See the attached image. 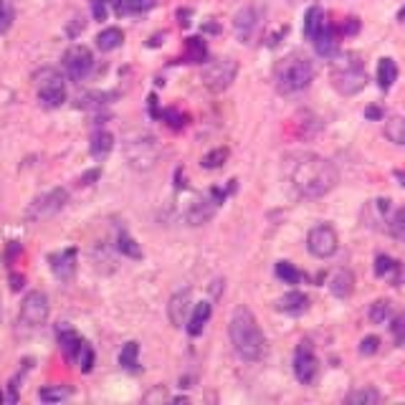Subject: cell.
<instances>
[{"label": "cell", "instance_id": "46", "mask_svg": "<svg viewBox=\"0 0 405 405\" xmlns=\"http://www.w3.org/2000/svg\"><path fill=\"white\" fill-rule=\"evenodd\" d=\"M96 177H99V167H96V170H89L86 175L79 180V183H82V185H91V180H96Z\"/></svg>", "mask_w": 405, "mask_h": 405}, {"label": "cell", "instance_id": "19", "mask_svg": "<svg viewBox=\"0 0 405 405\" xmlns=\"http://www.w3.org/2000/svg\"><path fill=\"white\" fill-rule=\"evenodd\" d=\"M210 314H213V307H210V302H198L195 304V309L190 311V316H188V335L190 337H198L202 332V327L208 324V319H210Z\"/></svg>", "mask_w": 405, "mask_h": 405}, {"label": "cell", "instance_id": "4", "mask_svg": "<svg viewBox=\"0 0 405 405\" xmlns=\"http://www.w3.org/2000/svg\"><path fill=\"white\" fill-rule=\"evenodd\" d=\"M329 79H332V86H335L342 96L360 94L367 84L365 66H362L360 56H354V53H345V56H340V58L335 56Z\"/></svg>", "mask_w": 405, "mask_h": 405}, {"label": "cell", "instance_id": "44", "mask_svg": "<svg viewBox=\"0 0 405 405\" xmlns=\"http://www.w3.org/2000/svg\"><path fill=\"white\" fill-rule=\"evenodd\" d=\"M357 31H360V20L347 18V23H345V33H349V36H352V33H357Z\"/></svg>", "mask_w": 405, "mask_h": 405}, {"label": "cell", "instance_id": "37", "mask_svg": "<svg viewBox=\"0 0 405 405\" xmlns=\"http://www.w3.org/2000/svg\"><path fill=\"white\" fill-rule=\"evenodd\" d=\"M390 316V304L385 302V299H380V302H375L373 307H370V322L373 324H382Z\"/></svg>", "mask_w": 405, "mask_h": 405}, {"label": "cell", "instance_id": "1", "mask_svg": "<svg viewBox=\"0 0 405 405\" xmlns=\"http://www.w3.org/2000/svg\"><path fill=\"white\" fill-rule=\"evenodd\" d=\"M291 185L304 198H322L337 185V170L327 158H319L314 152H299L289 158L286 165Z\"/></svg>", "mask_w": 405, "mask_h": 405}, {"label": "cell", "instance_id": "41", "mask_svg": "<svg viewBox=\"0 0 405 405\" xmlns=\"http://www.w3.org/2000/svg\"><path fill=\"white\" fill-rule=\"evenodd\" d=\"M392 335H395V340H398V345H405V319L403 316H398L395 322L390 324Z\"/></svg>", "mask_w": 405, "mask_h": 405}, {"label": "cell", "instance_id": "48", "mask_svg": "<svg viewBox=\"0 0 405 405\" xmlns=\"http://www.w3.org/2000/svg\"><path fill=\"white\" fill-rule=\"evenodd\" d=\"M205 31H210V33H218V31H221V25H218V23H205Z\"/></svg>", "mask_w": 405, "mask_h": 405}, {"label": "cell", "instance_id": "40", "mask_svg": "<svg viewBox=\"0 0 405 405\" xmlns=\"http://www.w3.org/2000/svg\"><path fill=\"white\" fill-rule=\"evenodd\" d=\"M378 349H380V337L370 335V337H365V340H362V345H360L362 354H375Z\"/></svg>", "mask_w": 405, "mask_h": 405}, {"label": "cell", "instance_id": "26", "mask_svg": "<svg viewBox=\"0 0 405 405\" xmlns=\"http://www.w3.org/2000/svg\"><path fill=\"white\" fill-rule=\"evenodd\" d=\"M155 3L158 0H117L112 6L120 15H139V13H147L150 8H155Z\"/></svg>", "mask_w": 405, "mask_h": 405}, {"label": "cell", "instance_id": "22", "mask_svg": "<svg viewBox=\"0 0 405 405\" xmlns=\"http://www.w3.org/2000/svg\"><path fill=\"white\" fill-rule=\"evenodd\" d=\"M112 147H114L112 132H107V129H96V132L91 134V142H89V152H91V158L104 160L109 152H112Z\"/></svg>", "mask_w": 405, "mask_h": 405}, {"label": "cell", "instance_id": "33", "mask_svg": "<svg viewBox=\"0 0 405 405\" xmlns=\"http://www.w3.org/2000/svg\"><path fill=\"white\" fill-rule=\"evenodd\" d=\"M137 357H139V345L137 342H127L120 352V365L124 370H134L137 367Z\"/></svg>", "mask_w": 405, "mask_h": 405}, {"label": "cell", "instance_id": "20", "mask_svg": "<svg viewBox=\"0 0 405 405\" xmlns=\"http://www.w3.org/2000/svg\"><path fill=\"white\" fill-rule=\"evenodd\" d=\"M58 345H61L63 357L74 362L76 357H79V352H82L84 340H82L79 335H76L74 329H58Z\"/></svg>", "mask_w": 405, "mask_h": 405}, {"label": "cell", "instance_id": "35", "mask_svg": "<svg viewBox=\"0 0 405 405\" xmlns=\"http://www.w3.org/2000/svg\"><path fill=\"white\" fill-rule=\"evenodd\" d=\"M276 276L284 281V284H299L302 274L297 271V266H291L289 261H278L276 264Z\"/></svg>", "mask_w": 405, "mask_h": 405}, {"label": "cell", "instance_id": "7", "mask_svg": "<svg viewBox=\"0 0 405 405\" xmlns=\"http://www.w3.org/2000/svg\"><path fill=\"white\" fill-rule=\"evenodd\" d=\"M66 202H69V193H66L63 188L49 190V193L38 195L36 200L28 205V210H25V221H28V223L49 221V218H53V215H56L58 210L66 205Z\"/></svg>", "mask_w": 405, "mask_h": 405}, {"label": "cell", "instance_id": "10", "mask_svg": "<svg viewBox=\"0 0 405 405\" xmlns=\"http://www.w3.org/2000/svg\"><path fill=\"white\" fill-rule=\"evenodd\" d=\"M124 152L129 165L137 167V170H150L160 158V147L152 137H139V139H132V142H127Z\"/></svg>", "mask_w": 405, "mask_h": 405}, {"label": "cell", "instance_id": "27", "mask_svg": "<svg viewBox=\"0 0 405 405\" xmlns=\"http://www.w3.org/2000/svg\"><path fill=\"white\" fill-rule=\"evenodd\" d=\"M122 41H124V33H122L120 28H104V31L96 36V49L114 51V49H120Z\"/></svg>", "mask_w": 405, "mask_h": 405}, {"label": "cell", "instance_id": "24", "mask_svg": "<svg viewBox=\"0 0 405 405\" xmlns=\"http://www.w3.org/2000/svg\"><path fill=\"white\" fill-rule=\"evenodd\" d=\"M324 25H327V20H324V11L319 6H311L309 11H307V15H304V36L309 38V41H314L316 33L322 31Z\"/></svg>", "mask_w": 405, "mask_h": 405}, {"label": "cell", "instance_id": "16", "mask_svg": "<svg viewBox=\"0 0 405 405\" xmlns=\"http://www.w3.org/2000/svg\"><path fill=\"white\" fill-rule=\"evenodd\" d=\"M167 316H170L172 327H183L190 316V289H183L172 294L170 304H167Z\"/></svg>", "mask_w": 405, "mask_h": 405}, {"label": "cell", "instance_id": "8", "mask_svg": "<svg viewBox=\"0 0 405 405\" xmlns=\"http://www.w3.org/2000/svg\"><path fill=\"white\" fill-rule=\"evenodd\" d=\"M91 69H94V53L86 46H71L63 53V71L71 82H84L91 74Z\"/></svg>", "mask_w": 405, "mask_h": 405}, {"label": "cell", "instance_id": "49", "mask_svg": "<svg viewBox=\"0 0 405 405\" xmlns=\"http://www.w3.org/2000/svg\"><path fill=\"white\" fill-rule=\"evenodd\" d=\"M109 3H117V0H109Z\"/></svg>", "mask_w": 405, "mask_h": 405}, {"label": "cell", "instance_id": "45", "mask_svg": "<svg viewBox=\"0 0 405 405\" xmlns=\"http://www.w3.org/2000/svg\"><path fill=\"white\" fill-rule=\"evenodd\" d=\"M365 117H367V120H380V117H382V109H380V107H367Z\"/></svg>", "mask_w": 405, "mask_h": 405}, {"label": "cell", "instance_id": "2", "mask_svg": "<svg viewBox=\"0 0 405 405\" xmlns=\"http://www.w3.org/2000/svg\"><path fill=\"white\" fill-rule=\"evenodd\" d=\"M228 335H231L236 352L246 362H259L266 354L264 329L259 327L248 307H236V311L231 314V324H228Z\"/></svg>", "mask_w": 405, "mask_h": 405}, {"label": "cell", "instance_id": "31", "mask_svg": "<svg viewBox=\"0 0 405 405\" xmlns=\"http://www.w3.org/2000/svg\"><path fill=\"white\" fill-rule=\"evenodd\" d=\"M385 137L395 145H405V117H392L385 124Z\"/></svg>", "mask_w": 405, "mask_h": 405}, {"label": "cell", "instance_id": "50", "mask_svg": "<svg viewBox=\"0 0 405 405\" xmlns=\"http://www.w3.org/2000/svg\"><path fill=\"white\" fill-rule=\"evenodd\" d=\"M0 400H3V395H0Z\"/></svg>", "mask_w": 405, "mask_h": 405}, {"label": "cell", "instance_id": "3", "mask_svg": "<svg viewBox=\"0 0 405 405\" xmlns=\"http://www.w3.org/2000/svg\"><path fill=\"white\" fill-rule=\"evenodd\" d=\"M311 79H314V66L302 53H291V56L281 58L274 71V82L281 94H299L309 86Z\"/></svg>", "mask_w": 405, "mask_h": 405}, {"label": "cell", "instance_id": "36", "mask_svg": "<svg viewBox=\"0 0 405 405\" xmlns=\"http://www.w3.org/2000/svg\"><path fill=\"white\" fill-rule=\"evenodd\" d=\"M188 58H193V61H205L208 58V49H205L202 38H188Z\"/></svg>", "mask_w": 405, "mask_h": 405}, {"label": "cell", "instance_id": "25", "mask_svg": "<svg viewBox=\"0 0 405 405\" xmlns=\"http://www.w3.org/2000/svg\"><path fill=\"white\" fill-rule=\"evenodd\" d=\"M398 79V63L392 61V58H380L378 61V86L380 89H390Z\"/></svg>", "mask_w": 405, "mask_h": 405}, {"label": "cell", "instance_id": "23", "mask_svg": "<svg viewBox=\"0 0 405 405\" xmlns=\"http://www.w3.org/2000/svg\"><path fill=\"white\" fill-rule=\"evenodd\" d=\"M375 274L382 278H392V284L398 286L400 284V264L385 253H378L375 256Z\"/></svg>", "mask_w": 405, "mask_h": 405}, {"label": "cell", "instance_id": "5", "mask_svg": "<svg viewBox=\"0 0 405 405\" xmlns=\"http://www.w3.org/2000/svg\"><path fill=\"white\" fill-rule=\"evenodd\" d=\"M36 91L38 101L46 109H56L66 101V82L56 69H44L36 74Z\"/></svg>", "mask_w": 405, "mask_h": 405}, {"label": "cell", "instance_id": "28", "mask_svg": "<svg viewBox=\"0 0 405 405\" xmlns=\"http://www.w3.org/2000/svg\"><path fill=\"white\" fill-rule=\"evenodd\" d=\"M385 231L395 238H405V208H390L385 218Z\"/></svg>", "mask_w": 405, "mask_h": 405}, {"label": "cell", "instance_id": "32", "mask_svg": "<svg viewBox=\"0 0 405 405\" xmlns=\"http://www.w3.org/2000/svg\"><path fill=\"white\" fill-rule=\"evenodd\" d=\"M71 395V387L66 385H49V387H41L38 392V398L44 400V403H61Z\"/></svg>", "mask_w": 405, "mask_h": 405}, {"label": "cell", "instance_id": "34", "mask_svg": "<svg viewBox=\"0 0 405 405\" xmlns=\"http://www.w3.org/2000/svg\"><path fill=\"white\" fill-rule=\"evenodd\" d=\"M226 160H228V150L226 147H218V150H213V152H208L205 158H202V167L205 170H218V167H223L226 165Z\"/></svg>", "mask_w": 405, "mask_h": 405}, {"label": "cell", "instance_id": "6", "mask_svg": "<svg viewBox=\"0 0 405 405\" xmlns=\"http://www.w3.org/2000/svg\"><path fill=\"white\" fill-rule=\"evenodd\" d=\"M236 76H238V63L233 58H213L202 66V84L210 91H226L236 82Z\"/></svg>", "mask_w": 405, "mask_h": 405}, {"label": "cell", "instance_id": "43", "mask_svg": "<svg viewBox=\"0 0 405 405\" xmlns=\"http://www.w3.org/2000/svg\"><path fill=\"white\" fill-rule=\"evenodd\" d=\"M91 13H94L96 20H107V6H104V0H91Z\"/></svg>", "mask_w": 405, "mask_h": 405}, {"label": "cell", "instance_id": "51", "mask_svg": "<svg viewBox=\"0 0 405 405\" xmlns=\"http://www.w3.org/2000/svg\"><path fill=\"white\" fill-rule=\"evenodd\" d=\"M291 3H294V0H291Z\"/></svg>", "mask_w": 405, "mask_h": 405}, {"label": "cell", "instance_id": "9", "mask_svg": "<svg viewBox=\"0 0 405 405\" xmlns=\"http://www.w3.org/2000/svg\"><path fill=\"white\" fill-rule=\"evenodd\" d=\"M261 23H264V8L261 6H246L236 13L233 20V31L238 36L240 44H253V38L259 36Z\"/></svg>", "mask_w": 405, "mask_h": 405}, {"label": "cell", "instance_id": "14", "mask_svg": "<svg viewBox=\"0 0 405 405\" xmlns=\"http://www.w3.org/2000/svg\"><path fill=\"white\" fill-rule=\"evenodd\" d=\"M294 375L304 385H309L311 380L316 378V357L311 352L309 342H302L297 347V352H294Z\"/></svg>", "mask_w": 405, "mask_h": 405}, {"label": "cell", "instance_id": "47", "mask_svg": "<svg viewBox=\"0 0 405 405\" xmlns=\"http://www.w3.org/2000/svg\"><path fill=\"white\" fill-rule=\"evenodd\" d=\"M11 286H13V291L23 289V276H11Z\"/></svg>", "mask_w": 405, "mask_h": 405}, {"label": "cell", "instance_id": "18", "mask_svg": "<svg viewBox=\"0 0 405 405\" xmlns=\"http://www.w3.org/2000/svg\"><path fill=\"white\" fill-rule=\"evenodd\" d=\"M276 309L291 316L304 314V311L309 309V299H307V294H302V291H289V294H284L281 299H276Z\"/></svg>", "mask_w": 405, "mask_h": 405}, {"label": "cell", "instance_id": "15", "mask_svg": "<svg viewBox=\"0 0 405 405\" xmlns=\"http://www.w3.org/2000/svg\"><path fill=\"white\" fill-rule=\"evenodd\" d=\"M49 264L53 276L61 278V281H69L76 271V248H63V251L53 253V256H49Z\"/></svg>", "mask_w": 405, "mask_h": 405}, {"label": "cell", "instance_id": "21", "mask_svg": "<svg viewBox=\"0 0 405 405\" xmlns=\"http://www.w3.org/2000/svg\"><path fill=\"white\" fill-rule=\"evenodd\" d=\"M352 286H354V276L349 269H337V274L329 278V291L335 294L337 299H347L352 294Z\"/></svg>", "mask_w": 405, "mask_h": 405}, {"label": "cell", "instance_id": "17", "mask_svg": "<svg viewBox=\"0 0 405 405\" xmlns=\"http://www.w3.org/2000/svg\"><path fill=\"white\" fill-rule=\"evenodd\" d=\"M316 49V53L324 58H335L337 56V51H340V41H337V31L332 28V25H324L322 31L316 33V38L311 41Z\"/></svg>", "mask_w": 405, "mask_h": 405}, {"label": "cell", "instance_id": "42", "mask_svg": "<svg viewBox=\"0 0 405 405\" xmlns=\"http://www.w3.org/2000/svg\"><path fill=\"white\" fill-rule=\"evenodd\" d=\"M162 120L167 122L170 127H183L185 117H180V114H177L175 109H165V112H162Z\"/></svg>", "mask_w": 405, "mask_h": 405}, {"label": "cell", "instance_id": "29", "mask_svg": "<svg viewBox=\"0 0 405 405\" xmlns=\"http://www.w3.org/2000/svg\"><path fill=\"white\" fill-rule=\"evenodd\" d=\"M345 403L347 405H375V403H380V392L375 390V387H360V390L347 392Z\"/></svg>", "mask_w": 405, "mask_h": 405}, {"label": "cell", "instance_id": "30", "mask_svg": "<svg viewBox=\"0 0 405 405\" xmlns=\"http://www.w3.org/2000/svg\"><path fill=\"white\" fill-rule=\"evenodd\" d=\"M117 248H120V253H124L127 259H142V248H139L137 240L129 233H124V231L117 236Z\"/></svg>", "mask_w": 405, "mask_h": 405}, {"label": "cell", "instance_id": "38", "mask_svg": "<svg viewBox=\"0 0 405 405\" xmlns=\"http://www.w3.org/2000/svg\"><path fill=\"white\" fill-rule=\"evenodd\" d=\"M13 15H15V13H13L11 3H8V0H0V36L13 25Z\"/></svg>", "mask_w": 405, "mask_h": 405}, {"label": "cell", "instance_id": "11", "mask_svg": "<svg viewBox=\"0 0 405 405\" xmlns=\"http://www.w3.org/2000/svg\"><path fill=\"white\" fill-rule=\"evenodd\" d=\"M337 231L332 226H327V223H319V226H314L309 231V236H307V248H309L311 256H316V259H329V256H335L337 251Z\"/></svg>", "mask_w": 405, "mask_h": 405}, {"label": "cell", "instance_id": "39", "mask_svg": "<svg viewBox=\"0 0 405 405\" xmlns=\"http://www.w3.org/2000/svg\"><path fill=\"white\" fill-rule=\"evenodd\" d=\"M76 362L82 367V373H91V367H94V349L89 347L86 342H84V347L82 352H79V357H76Z\"/></svg>", "mask_w": 405, "mask_h": 405}, {"label": "cell", "instance_id": "13", "mask_svg": "<svg viewBox=\"0 0 405 405\" xmlns=\"http://www.w3.org/2000/svg\"><path fill=\"white\" fill-rule=\"evenodd\" d=\"M223 195H226L223 190H210L208 195L198 198V200L193 202V208L188 210L190 226H202V223H208L215 215V210H218V205H221Z\"/></svg>", "mask_w": 405, "mask_h": 405}, {"label": "cell", "instance_id": "12", "mask_svg": "<svg viewBox=\"0 0 405 405\" xmlns=\"http://www.w3.org/2000/svg\"><path fill=\"white\" fill-rule=\"evenodd\" d=\"M46 319H49V297L44 291L25 294L23 304H20V322L25 327H41Z\"/></svg>", "mask_w": 405, "mask_h": 405}]
</instances>
